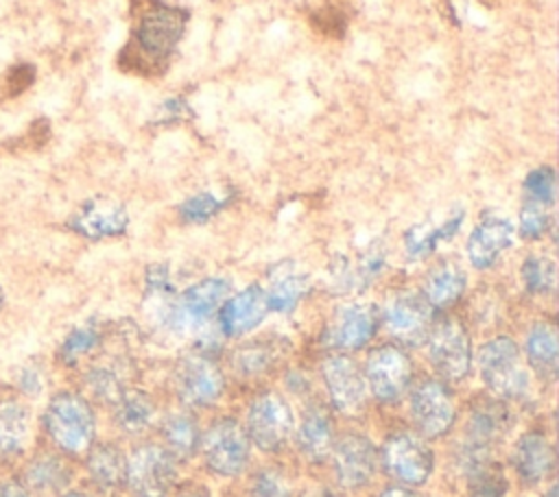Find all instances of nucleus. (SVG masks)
<instances>
[{
    "label": "nucleus",
    "instance_id": "nucleus-1",
    "mask_svg": "<svg viewBox=\"0 0 559 497\" xmlns=\"http://www.w3.org/2000/svg\"><path fill=\"white\" fill-rule=\"evenodd\" d=\"M188 11L162 0H133V24L118 65L140 76H159L183 37Z\"/></svg>",
    "mask_w": 559,
    "mask_h": 497
},
{
    "label": "nucleus",
    "instance_id": "nucleus-2",
    "mask_svg": "<svg viewBox=\"0 0 559 497\" xmlns=\"http://www.w3.org/2000/svg\"><path fill=\"white\" fill-rule=\"evenodd\" d=\"M44 429L61 451L81 453L94 440L96 416L85 397L61 390L46 405Z\"/></svg>",
    "mask_w": 559,
    "mask_h": 497
},
{
    "label": "nucleus",
    "instance_id": "nucleus-3",
    "mask_svg": "<svg viewBox=\"0 0 559 497\" xmlns=\"http://www.w3.org/2000/svg\"><path fill=\"white\" fill-rule=\"evenodd\" d=\"M483 381L502 399H522L528 392V375L520 364V347L509 336L483 344L478 353Z\"/></svg>",
    "mask_w": 559,
    "mask_h": 497
},
{
    "label": "nucleus",
    "instance_id": "nucleus-4",
    "mask_svg": "<svg viewBox=\"0 0 559 497\" xmlns=\"http://www.w3.org/2000/svg\"><path fill=\"white\" fill-rule=\"evenodd\" d=\"M428 357L435 371L448 381H461L472 368V342L459 318L445 316L428 331Z\"/></svg>",
    "mask_w": 559,
    "mask_h": 497
},
{
    "label": "nucleus",
    "instance_id": "nucleus-5",
    "mask_svg": "<svg viewBox=\"0 0 559 497\" xmlns=\"http://www.w3.org/2000/svg\"><path fill=\"white\" fill-rule=\"evenodd\" d=\"M205 466L223 477H234L249 462V436L236 419H218L199 443Z\"/></svg>",
    "mask_w": 559,
    "mask_h": 497
},
{
    "label": "nucleus",
    "instance_id": "nucleus-6",
    "mask_svg": "<svg viewBox=\"0 0 559 497\" xmlns=\"http://www.w3.org/2000/svg\"><path fill=\"white\" fill-rule=\"evenodd\" d=\"M229 281L223 277H205L194 286L186 288L179 299H170L162 310V323L170 329H181L186 325L205 323L227 299Z\"/></svg>",
    "mask_w": 559,
    "mask_h": 497
},
{
    "label": "nucleus",
    "instance_id": "nucleus-7",
    "mask_svg": "<svg viewBox=\"0 0 559 497\" xmlns=\"http://www.w3.org/2000/svg\"><path fill=\"white\" fill-rule=\"evenodd\" d=\"M177 477L175 456L157 445H144L127 460L124 482L135 497H166Z\"/></svg>",
    "mask_w": 559,
    "mask_h": 497
},
{
    "label": "nucleus",
    "instance_id": "nucleus-8",
    "mask_svg": "<svg viewBox=\"0 0 559 497\" xmlns=\"http://www.w3.org/2000/svg\"><path fill=\"white\" fill-rule=\"evenodd\" d=\"M382 466L391 477L400 480L402 484L417 486L430 477L435 456L421 438L408 432H400L384 440Z\"/></svg>",
    "mask_w": 559,
    "mask_h": 497
},
{
    "label": "nucleus",
    "instance_id": "nucleus-9",
    "mask_svg": "<svg viewBox=\"0 0 559 497\" xmlns=\"http://www.w3.org/2000/svg\"><path fill=\"white\" fill-rule=\"evenodd\" d=\"M293 432V412L288 403L275 395H260L247 414V436L262 451H280Z\"/></svg>",
    "mask_w": 559,
    "mask_h": 497
},
{
    "label": "nucleus",
    "instance_id": "nucleus-10",
    "mask_svg": "<svg viewBox=\"0 0 559 497\" xmlns=\"http://www.w3.org/2000/svg\"><path fill=\"white\" fill-rule=\"evenodd\" d=\"M413 364L395 344H382L367 360V384L373 397L382 403H395L408 390Z\"/></svg>",
    "mask_w": 559,
    "mask_h": 497
},
{
    "label": "nucleus",
    "instance_id": "nucleus-11",
    "mask_svg": "<svg viewBox=\"0 0 559 497\" xmlns=\"http://www.w3.org/2000/svg\"><path fill=\"white\" fill-rule=\"evenodd\" d=\"M223 373L203 353H188L175 366V388L188 405H212L223 395Z\"/></svg>",
    "mask_w": 559,
    "mask_h": 497
},
{
    "label": "nucleus",
    "instance_id": "nucleus-12",
    "mask_svg": "<svg viewBox=\"0 0 559 497\" xmlns=\"http://www.w3.org/2000/svg\"><path fill=\"white\" fill-rule=\"evenodd\" d=\"M321 373L332 405L347 416H360L367 408V379L360 366L347 355H330Z\"/></svg>",
    "mask_w": 559,
    "mask_h": 497
},
{
    "label": "nucleus",
    "instance_id": "nucleus-13",
    "mask_svg": "<svg viewBox=\"0 0 559 497\" xmlns=\"http://www.w3.org/2000/svg\"><path fill=\"white\" fill-rule=\"evenodd\" d=\"M411 416L421 436H445L456 419L450 390L439 379L421 381L411 395Z\"/></svg>",
    "mask_w": 559,
    "mask_h": 497
},
{
    "label": "nucleus",
    "instance_id": "nucleus-14",
    "mask_svg": "<svg viewBox=\"0 0 559 497\" xmlns=\"http://www.w3.org/2000/svg\"><path fill=\"white\" fill-rule=\"evenodd\" d=\"M389 331L404 344L426 342L432 327V307L419 292H397L389 299L382 314Z\"/></svg>",
    "mask_w": 559,
    "mask_h": 497
},
{
    "label": "nucleus",
    "instance_id": "nucleus-15",
    "mask_svg": "<svg viewBox=\"0 0 559 497\" xmlns=\"http://www.w3.org/2000/svg\"><path fill=\"white\" fill-rule=\"evenodd\" d=\"M332 458L341 486L349 490L367 486L378 469V449L367 436L360 434H345L334 445Z\"/></svg>",
    "mask_w": 559,
    "mask_h": 497
},
{
    "label": "nucleus",
    "instance_id": "nucleus-16",
    "mask_svg": "<svg viewBox=\"0 0 559 497\" xmlns=\"http://www.w3.org/2000/svg\"><path fill=\"white\" fill-rule=\"evenodd\" d=\"M378 325H380V312L376 305L349 303L334 314L325 340L336 349L358 351L376 336Z\"/></svg>",
    "mask_w": 559,
    "mask_h": 497
},
{
    "label": "nucleus",
    "instance_id": "nucleus-17",
    "mask_svg": "<svg viewBox=\"0 0 559 497\" xmlns=\"http://www.w3.org/2000/svg\"><path fill=\"white\" fill-rule=\"evenodd\" d=\"M127 225H129L127 209L120 203H114L107 198H92L83 203L68 222V227L74 233L87 240L122 235L127 231Z\"/></svg>",
    "mask_w": 559,
    "mask_h": 497
},
{
    "label": "nucleus",
    "instance_id": "nucleus-18",
    "mask_svg": "<svg viewBox=\"0 0 559 497\" xmlns=\"http://www.w3.org/2000/svg\"><path fill=\"white\" fill-rule=\"evenodd\" d=\"M513 225L504 216H485L469 233L465 251L467 259L474 268L487 270L491 268L500 255L511 246Z\"/></svg>",
    "mask_w": 559,
    "mask_h": 497
},
{
    "label": "nucleus",
    "instance_id": "nucleus-19",
    "mask_svg": "<svg viewBox=\"0 0 559 497\" xmlns=\"http://www.w3.org/2000/svg\"><path fill=\"white\" fill-rule=\"evenodd\" d=\"M218 318H221V329L225 336H242L251 329H255L266 312V294L260 286L251 283L245 290L236 292L234 296L225 299L223 305L218 307Z\"/></svg>",
    "mask_w": 559,
    "mask_h": 497
},
{
    "label": "nucleus",
    "instance_id": "nucleus-20",
    "mask_svg": "<svg viewBox=\"0 0 559 497\" xmlns=\"http://www.w3.org/2000/svg\"><path fill=\"white\" fill-rule=\"evenodd\" d=\"M513 469L526 484L544 482L555 469L552 443L539 432L524 434L513 449Z\"/></svg>",
    "mask_w": 559,
    "mask_h": 497
},
{
    "label": "nucleus",
    "instance_id": "nucleus-21",
    "mask_svg": "<svg viewBox=\"0 0 559 497\" xmlns=\"http://www.w3.org/2000/svg\"><path fill=\"white\" fill-rule=\"evenodd\" d=\"M465 211L456 209L450 211L441 222H421L413 225L404 233V248L411 259H424L428 257L441 242L454 238L463 225Z\"/></svg>",
    "mask_w": 559,
    "mask_h": 497
},
{
    "label": "nucleus",
    "instance_id": "nucleus-22",
    "mask_svg": "<svg viewBox=\"0 0 559 497\" xmlns=\"http://www.w3.org/2000/svg\"><path fill=\"white\" fill-rule=\"evenodd\" d=\"M526 357L533 371L544 379L552 381L559 368V336L550 320H537L526 336Z\"/></svg>",
    "mask_w": 559,
    "mask_h": 497
},
{
    "label": "nucleus",
    "instance_id": "nucleus-23",
    "mask_svg": "<svg viewBox=\"0 0 559 497\" xmlns=\"http://www.w3.org/2000/svg\"><path fill=\"white\" fill-rule=\"evenodd\" d=\"M467 286L465 270L456 262H439L424 281V299L432 310H445L454 305Z\"/></svg>",
    "mask_w": 559,
    "mask_h": 497
},
{
    "label": "nucleus",
    "instance_id": "nucleus-24",
    "mask_svg": "<svg viewBox=\"0 0 559 497\" xmlns=\"http://www.w3.org/2000/svg\"><path fill=\"white\" fill-rule=\"evenodd\" d=\"M509 423H511V416H509V410L504 403L489 401V399L480 401L469 412L465 443L491 449V445L498 443L507 434Z\"/></svg>",
    "mask_w": 559,
    "mask_h": 497
},
{
    "label": "nucleus",
    "instance_id": "nucleus-25",
    "mask_svg": "<svg viewBox=\"0 0 559 497\" xmlns=\"http://www.w3.org/2000/svg\"><path fill=\"white\" fill-rule=\"evenodd\" d=\"M31 436L28 408L13 399H0V458H15L26 449Z\"/></svg>",
    "mask_w": 559,
    "mask_h": 497
},
{
    "label": "nucleus",
    "instance_id": "nucleus-26",
    "mask_svg": "<svg viewBox=\"0 0 559 497\" xmlns=\"http://www.w3.org/2000/svg\"><path fill=\"white\" fill-rule=\"evenodd\" d=\"M332 414L323 405H310L297 429V445L310 460H323L332 449Z\"/></svg>",
    "mask_w": 559,
    "mask_h": 497
},
{
    "label": "nucleus",
    "instance_id": "nucleus-27",
    "mask_svg": "<svg viewBox=\"0 0 559 497\" xmlns=\"http://www.w3.org/2000/svg\"><path fill=\"white\" fill-rule=\"evenodd\" d=\"M85 466H87L90 480L100 490H116L124 482V475H127V458L111 443L92 447L87 453Z\"/></svg>",
    "mask_w": 559,
    "mask_h": 497
},
{
    "label": "nucleus",
    "instance_id": "nucleus-28",
    "mask_svg": "<svg viewBox=\"0 0 559 497\" xmlns=\"http://www.w3.org/2000/svg\"><path fill=\"white\" fill-rule=\"evenodd\" d=\"M72 469L55 453H39L26 464V486L37 493H59L70 484Z\"/></svg>",
    "mask_w": 559,
    "mask_h": 497
},
{
    "label": "nucleus",
    "instance_id": "nucleus-29",
    "mask_svg": "<svg viewBox=\"0 0 559 497\" xmlns=\"http://www.w3.org/2000/svg\"><path fill=\"white\" fill-rule=\"evenodd\" d=\"M114 405V421L129 436L142 434L153 423L155 405L151 397L142 390H124Z\"/></svg>",
    "mask_w": 559,
    "mask_h": 497
},
{
    "label": "nucleus",
    "instance_id": "nucleus-30",
    "mask_svg": "<svg viewBox=\"0 0 559 497\" xmlns=\"http://www.w3.org/2000/svg\"><path fill=\"white\" fill-rule=\"evenodd\" d=\"M164 440L168 451L179 458H190L201 443L197 419L190 412H175L164 421Z\"/></svg>",
    "mask_w": 559,
    "mask_h": 497
},
{
    "label": "nucleus",
    "instance_id": "nucleus-31",
    "mask_svg": "<svg viewBox=\"0 0 559 497\" xmlns=\"http://www.w3.org/2000/svg\"><path fill=\"white\" fill-rule=\"evenodd\" d=\"M310 281L306 275L299 272H282L277 279H273L266 294V305L273 312H290L299 305V301L308 294Z\"/></svg>",
    "mask_w": 559,
    "mask_h": 497
},
{
    "label": "nucleus",
    "instance_id": "nucleus-32",
    "mask_svg": "<svg viewBox=\"0 0 559 497\" xmlns=\"http://www.w3.org/2000/svg\"><path fill=\"white\" fill-rule=\"evenodd\" d=\"M520 275H522L524 290L528 294L546 296V294L555 292L557 268H555V262L550 257H546V255H528L522 262Z\"/></svg>",
    "mask_w": 559,
    "mask_h": 497
},
{
    "label": "nucleus",
    "instance_id": "nucleus-33",
    "mask_svg": "<svg viewBox=\"0 0 559 497\" xmlns=\"http://www.w3.org/2000/svg\"><path fill=\"white\" fill-rule=\"evenodd\" d=\"M280 355V349L275 342L269 340H253L249 344H242L236 353H234V368L242 375V377H251V375H260L264 373Z\"/></svg>",
    "mask_w": 559,
    "mask_h": 497
},
{
    "label": "nucleus",
    "instance_id": "nucleus-34",
    "mask_svg": "<svg viewBox=\"0 0 559 497\" xmlns=\"http://www.w3.org/2000/svg\"><path fill=\"white\" fill-rule=\"evenodd\" d=\"M229 205V194L223 192H199L179 205V218L190 225H201L221 214Z\"/></svg>",
    "mask_w": 559,
    "mask_h": 497
},
{
    "label": "nucleus",
    "instance_id": "nucleus-35",
    "mask_svg": "<svg viewBox=\"0 0 559 497\" xmlns=\"http://www.w3.org/2000/svg\"><path fill=\"white\" fill-rule=\"evenodd\" d=\"M100 342V329L94 323L74 327L59 347V360L63 364H76L83 355L94 351Z\"/></svg>",
    "mask_w": 559,
    "mask_h": 497
},
{
    "label": "nucleus",
    "instance_id": "nucleus-36",
    "mask_svg": "<svg viewBox=\"0 0 559 497\" xmlns=\"http://www.w3.org/2000/svg\"><path fill=\"white\" fill-rule=\"evenodd\" d=\"M85 386L90 388V392H92L96 399L107 401V403H116L118 397L127 390L120 371L114 368V366H107V364L92 366V368L85 373Z\"/></svg>",
    "mask_w": 559,
    "mask_h": 497
},
{
    "label": "nucleus",
    "instance_id": "nucleus-37",
    "mask_svg": "<svg viewBox=\"0 0 559 497\" xmlns=\"http://www.w3.org/2000/svg\"><path fill=\"white\" fill-rule=\"evenodd\" d=\"M524 194L526 201L552 207L555 205V194H557V177L550 166H539L531 170L524 179Z\"/></svg>",
    "mask_w": 559,
    "mask_h": 497
},
{
    "label": "nucleus",
    "instance_id": "nucleus-38",
    "mask_svg": "<svg viewBox=\"0 0 559 497\" xmlns=\"http://www.w3.org/2000/svg\"><path fill=\"white\" fill-rule=\"evenodd\" d=\"M550 227H552L550 207L533 201H524L520 209V235L524 240H539L546 235Z\"/></svg>",
    "mask_w": 559,
    "mask_h": 497
},
{
    "label": "nucleus",
    "instance_id": "nucleus-39",
    "mask_svg": "<svg viewBox=\"0 0 559 497\" xmlns=\"http://www.w3.org/2000/svg\"><path fill=\"white\" fill-rule=\"evenodd\" d=\"M251 495L253 497H290V488L282 473H277L275 469H264L255 473L251 484Z\"/></svg>",
    "mask_w": 559,
    "mask_h": 497
},
{
    "label": "nucleus",
    "instance_id": "nucleus-40",
    "mask_svg": "<svg viewBox=\"0 0 559 497\" xmlns=\"http://www.w3.org/2000/svg\"><path fill=\"white\" fill-rule=\"evenodd\" d=\"M15 384L20 388L22 395H28V397H35L41 392L44 388V375H41V368L35 366V364H26L20 368L17 377H15Z\"/></svg>",
    "mask_w": 559,
    "mask_h": 497
},
{
    "label": "nucleus",
    "instance_id": "nucleus-41",
    "mask_svg": "<svg viewBox=\"0 0 559 497\" xmlns=\"http://www.w3.org/2000/svg\"><path fill=\"white\" fill-rule=\"evenodd\" d=\"M0 497H33L28 488L15 480H4L0 482Z\"/></svg>",
    "mask_w": 559,
    "mask_h": 497
},
{
    "label": "nucleus",
    "instance_id": "nucleus-42",
    "mask_svg": "<svg viewBox=\"0 0 559 497\" xmlns=\"http://www.w3.org/2000/svg\"><path fill=\"white\" fill-rule=\"evenodd\" d=\"M378 497H421V495L411 488H404V486H389Z\"/></svg>",
    "mask_w": 559,
    "mask_h": 497
},
{
    "label": "nucleus",
    "instance_id": "nucleus-43",
    "mask_svg": "<svg viewBox=\"0 0 559 497\" xmlns=\"http://www.w3.org/2000/svg\"><path fill=\"white\" fill-rule=\"evenodd\" d=\"M308 497H336L334 493H330V490H325V488H321V490H314V493H310Z\"/></svg>",
    "mask_w": 559,
    "mask_h": 497
},
{
    "label": "nucleus",
    "instance_id": "nucleus-44",
    "mask_svg": "<svg viewBox=\"0 0 559 497\" xmlns=\"http://www.w3.org/2000/svg\"><path fill=\"white\" fill-rule=\"evenodd\" d=\"M179 497H207L203 490H186V493H181Z\"/></svg>",
    "mask_w": 559,
    "mask_h": 497
},
{
    "label": "nucleus",
    "instance_id": "nucleus-45",
    "mask_svg": "<svg viewBox=\"0 0 559 497\" xmlns=\"http://www.w3.org/2000/svg\"><path fill=\"white\" fill-rule=\"evenodd\" d=\"M63 497H92V495H87V493H81V490H72V493L63 495Z\"/></svg>",
    "mask_w": 559,
    "mask_h": 497
},
{
    "label": "nucleus",
    "instance_id": "nucleus-46",
    "mask_svg": "<svg viewBox=\"0 0 559 497\" xmlns=\"http://www.w3.org/2000/svg\"><path fill=\"white\" fill-rule=\"evenodd\" d=\"M2 303H4V294H2V288H0V310H2Z\"/></svg>",
    "mask_w": 559,
    "mask_h": 497
}]
</instances>
